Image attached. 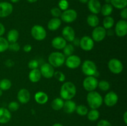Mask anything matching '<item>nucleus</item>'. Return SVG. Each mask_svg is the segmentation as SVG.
<instances>
[{
    "label": "nucleus",
    "instance_id": "nucleus-24",
    "mask_svg": "<svg viewBox=\"0 0 127 126\" xmlns=\"http://www.w3.org/2000/svg\"><path fill=\"white\" fill-rule=\"evenodd\" d=\"M42 78V74L38 69H32L29 74V79L32 83H37Z\"/></svg>",
    "mask_w": 127,
    "mask_h": 126
},
{
    "label": "nucleus",
    "instance_id": "nucleus-38",
    "mask_svg": "<svg viewBox=\"0 0 127 126\" xmlns=\"http://www.w3.org/2000/svg\"><path fill=\"white\" fill-rule=\"evenodd\" d=\"M69 7V2L67 0H60L58 2V8L61 11H65Z\"/></svg>",
    "mask_w": 127,
    "mask_h": 126
},
{
    "label": "nucleus",
    "instance_id": "nucleus-26",
    "mask_svg": "<svg viewBox=\"0 0 127 126\" xmlns=\"http://www.w3.org/2000/svg\"><path fill=\"white\" fill-rule=\"evenodd\" d=\"M99 19L97 15L94 14H91L87 17V23L90 27L95 28L97 27L99 24Z\"/></svg>",
    "mask_w": 127,
    "mask_h": 126
},
{
    "label": "nucleus",
    "instance_id": "nucleus-43",
    "mask_svg": "<svg viewBox=\"0 0 127 126\" xmlns=\"http://www.w3.org/2000/svg\"><path fill=\"white\" fill-rule=\"evenodd\" d=\"M97 126H112L111 123L107 120L102 119L98 122Z\"/></svg>",
    "mask_w": 127,
    "mask_h": 126
},
{
    "label": "nucleus",
    "instance_id": "nucleus-52",
    "mask_svg": "<svg viewBox=\"0 0 127 126\" xmlns=\"http://www.w3.org/2000/svg\"><path fill=\"white\" fill-rule=\"evenodd\" d=\"M52 126H63L62 124H60V123H55Z\"/></svg>",
    "mask_w": 127,
    "mask_h": 126
},
{
    "label": "nucleus",
    "instance_id": "nucleus-25",
    "mask_svg": "<svg viewBox=\"0 0 127 126\" xmlns=\"http://www.w3.org/2000/svg\"><path fill=\"white\" fill-rule=\"evenodd\" d=\"M19 37V33L16 29H11L7 34V40L9 43L17 42Z\"/></svg>",
    "mask_w": 127,
    "mask_h": 126
},
{
    "label": "nucleus",
    "instance_id": "nucleus-15",
    "mask_svg": "<svg viewBox=\"0 0 127 126\" xmlns=\"http://www.w3.org/2000/svg\"><path fill=\"white\" fill-rule=\"evenodd\" d=\"M39 70L42 74V77H43L45 79H51L54 75V67L49 63H44L42 64Z\"/></svg>",
    "mask_w": 127,
    "mask_h": 126
},
{
    "label": "nucleus",
    "instance_id": "nucleus-45",
    "mask_svg": "<svg viewBox=\"0 0 127 126\" xmlns=\"http://www.w3.org/2000/svg\"><path fill=\"white\" fill-rule=\"evenodd\" d=\"M32 49V46L29 44H26V45H25L23 48L24 51L26 53H29V52L31 51Z\"/></svg>",
    "mask_w": 127,
    "mask_h": 126
},
{
    "label": "nucleus",
    "instance_id": "nucleus-34",
    "mask_svg": "<svg viewBox=\"0 0 127 126\" xmlns=\"http://www.w3.org/2000/svg\"><path fill=\"white\" fill-rule=\"evenodd\" d=\"M9 43L7 39L2 37H0V53H3L7 50L9 48Z\"/></svg>",
    "mask_w": 127,
    "mask_h": 126
},
{
    "label": "nucleus",
    "instance_id": "nucleus-37",
    "mask_svg": "<svg viewBox=\"0 0 127 126\" xmlns=\"http://www.w3.org/2000/svg\"><path fill=\"white\" fill-rule=\"evenodd\" d=\"M53 77L55 78L56 80L60 82H63L66 79L65 75L63 74V72L61 71H55Z\"/></svg>",
    "mask_w": 127,
    "mask_h": 126
},
{
    "label": "nucleus",
    "instance_id": "nucleus-16",
    "mask_svg": "<svg viewBox=\"0 0 127 126\" xmlns=\"http://www.w3.org/2000/svg\"><path fill=\"white\" fill-rule=\"evenodd\" d=\"M62 37L66 42H72L73 40L76 38L75 31L71 26H66L62 30Z\"/></svg>",
    "mask_w": 127,
    "mask_h": 126
},
{
    "label": "nucleus",
    "instance_id": "nucleus-4",
    "mask_svg": "<svg viewBox=\"0 0 127 126\" xmlns=\"http://www.w3.org/2000/svg\"><path fill=\"white\" fill-rule=\"evenodd\" d=\"M82 72L87 76H94L99 75L97 65L93 61L86 60L83 62L81 67Z\"/></svg>",
    "mask_w": 127,
    "mask_h": 126
},
{
    "label": "nucleus",
    "instance_id": "nucleus-39",
    "mask_svg": "<svg viewBox=\"0 0 127 126\" xmlns=\"http://www.w3.org/2000/svg\"><path fill=\"white\" fill-rule=\"evenodd\" d=\"M19 108V105L17 101H11L8 105V110L10 112H15Z\"/></svg>",
    "mask_w": 127,
    "mask_h": 126
},
{
    "label": "nucleus",
    "instance_id": "nucleus-6",
    "mask_svg": "<svg viewBox=\"0 0 127 126\" xmlns=\"http://www.w3.org/2000/svg\"><path fill=\"white\" fill-rule=\"evenodd\" d=\"M98 82L97 79L94 76H87L83 80V87L88 92L95 91L97 88Z\"/></svg>",
    "mask_w": 127,
    "mask_h": 126
},
{
    "label": "nucleus",
    "instance_id": "nucleus-36",
    "mask_svg": "<svg viewBox=\"0 0 127 126\" xmlns=\"http://www.w3.org/2000/svg\"><path fill=\"white\" fill-rule=\"evenodd\" d=\"M97 87H99V88L102 91H106L110 89V85L109 82L107 81V80H100V82H98Z\"/></svg>",
    "mask_w": 127,
    "mask_h": 126
},
{
    "label": "nucleus",
    "instance_id": "nucleus-1",
    "mask_svg": "<svg viewBox=\"0 0 127 126\" xmlns=\"http://www.w3.org/2000/svg\"><path fill=\"white\" fill-rule=\"evenodd\" d=\"M77 92V89L75 85L71 82H66L61 86L60 98L64 100H72Z\"/></svg>",
    "mask_w": 127,
    "mask_h": 126
},
{
    "label": "nucleus",
    "instance_id": "nucleus-12",
    "mask_svg": "<svg viewBox=\"0 0 127 126\" xmlns=\"http://www.w3.org/2000/svg\"><path fill=\"white\" fill-rule=\"evenodd\" d=\"M115 33L119 37H124L127 34V22L126 20H120L115 27Z\"/></svg>",
    "mask_w": 127,
    "mask_h": 126
},
{
    "label": "nucleus",
    "instance_id": "nucleus-35",
    "mask_svg": "<svg viewBox=\"0 0 127 126\" xmlns=\"http://www.w3.org/2000/svg\"><path fill=\"white\" fill-rule=\"evenodd\" d=\"M63 54H64L65 56H69L73 54V53L74 51V46L72 44H66L65 46L64 47V48L63 49Z\"/></svg>",
    "mask_w": 127,
    "mask_h": 126
},
{
    "label": "nucleus",
    "instance_id": "nucleus-54",
    "mask_svg": "<svg viewBox=\"0 0 127 126\" xmlns=\"http://www.w3.org/2000/svg\"><path fill=\"white\" fill-rule=\"evenodd\" d=\"M105 2L106 4H110V0H105Z\"/></svg>",
    "mask_w": 127,
    "mask_h": 126
},
{
    "label": "nucleus",
    "instance_id": "nucleus-31",
    "mask_svg": "<svg viewBox=\"0 0 127 126\" xmlns=\"http://www.w3.org/2000/svg\"><path fill=\"white\" fill-rule=\"evenodd\" d=\"M88 119L90 121H96L100 116V113L97 109H91V110L88 111L87 114Z\"/></svg>",
    "mask_w": 127,
    "mask_h": 126
},
{
    "label": "nucleus",
    "instance_id": "nucleus-27",
    "mask_svg": "<svg viewBox=\"0 0 127 126\" xmlns=\"http://www.w3.org/2000/svg\"><path fill=\"white\" fill-rule=\"evenodd\" d=\"M64 102V100L62 98H56L51 103V106L55 111H59L63 109Z\"/></svg>",
    "mask_w": 127,
    "mask_h": 126
},
{
    "label": "nucleus",
    "instance_id": "nucleus-14",
    "mask_svg": "<svg viewBox=\"0 0 127 126\" xmlns=\"http://www.w3.org/2000/svg\"><path fill=\"white\" fill-rule=\"evenodd\" d=\"M13 11V6L12 4L6 1L0 2V18H5L8 17Z\"/></svg>",
    "mask_w": 127,
    "mask_h": 126
},
{
    "label": "nucleus",
    "instance_id": "nucleus-32",
    "mask_svg": "<svg viewBox=\"0 0 127 126\" xmlns=\"http://www.w3.org/2000/svg\"><path fill=\"white\" fill-rule=\"evenodd\" d=\"M12 83L7 79H3L0 80V89L2 91H6L11 88Z\"/></svg>",
    "mask_w": 127,
    "mask_h": 126
},
{
    "label": "nucleus",
    "instance_id": "nucleus-5",
    "mask_svg": "<svg viewBox=\"0 0 127 126\" xmlns=\"http://www.w3.org/2000/svg\"><path fill=\"white\" fill-rule=\"evenodd\" d=\"M32 37L37 41H42L47 37V31L43 27L40 25H35L31 30Z\"/></svg>",
    "mask_w": 127,
    "mask_h": 126
},
{
    "label": "nucleus",
    "instance_id": "nucleus-51",
    "mask_svg": "<svg viewBox=\"0 0 127 126\" xmlns=\"http://www.w3.org/2000/svg\"><path fill=\"white\" fill-rule=\"evenodd\" d=\"M29 2H31V3H33V2H37L38 0H27Z\"/></svg>",
    "mask_w": 127,
    "mask_h": 126
},
{
    "label": "nucleus",
    "instance_id": "nucleus-29",
    "mask_svg": "<svg viewBox=\"0 0 127 126\" xmlns=\"http://www.w3.org/2000/svg\"><path fill=\"white\" fill-rule=\"evenodd\" d=\"M113 9L114 7L112 6L110 4H106L103 5L101 7V9H100V12L102 15L104 16V17L106 16H110L112 14L113 12Z\"/></svg>",
    "mask_w": 127,
    "mask_h": 126
},
{
    "label": "nucleus",
    "instance_id": "nucleus-20",
    "mask_svg": "<svg viewBox=\"0 0 127 126\" xmlns=\"http://www.w3.org/2000/svg\"><path fill=\"white\" fill-rule=\"evenodd\" d=\"M11 119V113L8 109L0 107V124H6Z\"/></svg>",
    "mask_w": 127,
    "mask_h": 126
},
{
    "label": "nucleus",
    "instance_id": "nucleus-47",
    "mask_svg": "<svg viewBox=\"0 0 127 126\" xmlns=\"http://www.w3.org/2000/svg\"><path fill=\"white\" fill-rule=\"evenodd\" d=\"M14 61H12L10 60V59H9V60H7L6 61V62L5 63V64H6V66L9 67H12V65H14Z\"/></svg>",
    "mask_w": 127,
    "mask_h": 126
},
{
    "label": "nucleus",
    "instance_id": "nucleus-3",
    "mask_svg": "<svg viewBox=\"0 0 127 126\" xmlns=\"http://www.w3.org/2000/svg\"><path fill=\"white\" fill-rule=\"evenodd\" d=\"M66 57L63 53L58 51L52 52L48 56V63L53 67H59L63 65L65 62Z\"/></svg>",
    "mask_w": 127,
    "mask_h": 126
},
{
    "label": "nucleus",
    "instance_id": "nucleus-49",
    "mask_svg": "<svg viewBox=\"0 0 127 126\" xmlns=\"http://www.w3.org/2000/svg\"><path fill=\"white\" fill-rule=\"evenodd\" d=\"M123 119L125 124H127V111H125L123 115Z\"/></svg>",
    "mask_w": 127,
    "mask_h": 126
},
{
    "label": "nucleus",
    "instance_id": "nucleus-40",
    "mask_svg": "<svg viewBox=\"0 0 127 126\" xmlns=\"http://www.w3.org/2000/svg\"><path fill=\"white\" fill-rule=\"evenodd\" d=\"M50 13L52 16L53 17H56V18H59L60 17L61 15H62V11H61L58 7H53L50 10Z\"/></svg>",
    "mask_w": 127,
    "mask_h": 126
},
{
    "label": "nucleus",
    "instance_id": "nucleus-53",
    "mask_svg": "<svg viewBox=\"0 0 127 126\" xmlns=\"http://www.w3.org/2000/svg\"><path fill=\"white\" fill-rule=\"evenodd\" d=\"M10 1H11V2H12V3H17V2H18L20 0H10Z\"/></svg>",
    "mask_w": 127,
    "mask_h": 126
},
{
    "label": "nucleus",
    "instance_id": "nucleus-21",
    "mask_svg": "<svg viewBox=\"0 0 127 126\" xmlns=\"http://www.w3.org/2000/svg\"><path fill=\"white\" fill-rule=\"evenodd\" d=\"M62 25V20L60 18L53 17L48 22L47 27L50 31H56Z\"/></svg>",
    "mask_w": 127,
    "mask_h": 126
},
{
    "label": "nucleus",
    "instance_id": "nucleus-30",
    "mask_svg": "<svg viewBox=\"0 0 127 126\" xmlns=\"http://www.w3.org/2000/svg\"><path fill=\"white\" fill-rule=\"evenodd\" d=\"M115 23L114 18L111 16H106L103 20V27L105 30L110 29L113 27Z\"/></svg>",
    "mask_w": 127,
    "mask_h": 126
},
{
    "label": "nucleus",
    "instance_id": "nucleus-42",
    "mask_svg": "<svg viewBox=\"0 0 127 126\" xmlns=\"http://www.w3.org/2000/svg\"><path fill=\"white\" fill-rule=\"evenodd\" d=\"M20 48H21V46H20V45L17 43V42L9 43V44L8 49L11 51H18L20 50Z\"/></svg>",
    "mask_w": 127,
    "mask_h": 126
},
{
    "label": "nucleus",
    "instance_id": "nucleus-22",
    "mask_svg": "<svg viewBox=\"0 0 127 126\" xmlns=\"http://www.w3.org/2000/svg\"><path fill=\"white\" fill-rule=\"evenodd\" d=\"M76 104L72 100H66L64 102L63 109L64 112L67 114H72L75 111Z\"/></svg>",
    "mask_w": 127,
    "mask_h": 126
},
{
    "label": "nucleus",
    "instance_id": "nucleus-18",
    "mask_svg": "<svg viewBox=\"0 0 127 126\" xmlns=\"http://www.w3.org/2000/svg\"><path fill=\"white\" fill-rule=\"evenodd\" d=\"M87 4L88 9L92 14L97 15L100 13L102 5L99 0H89Z\"/></svg>",
    "mask_w": 127,
    "mask_h": 126
},
{
    "label": "nucleus",
    "instance_id": "nucleus-33",
    "mask_svg": "<svg viewBox=\"0 0 127 126\" xmlns=\"http://www.w3.org/2000/svg\"><path fill=\"white\" fill-rule=\"evenodd\" d=\"M75 111L76 112V113L78 114V115H79V116H86L89 111H88V107H87L85 105H78V106H76Z\"/></svg>",
    "mask_w": 127,
    "mask_h": 126
},
{
    "label": "nucleus",
    "instance_id": "nucleus-9",
    "mask_svg": "<svg viewBox=\"0 0 127 126\" xmlns=\"http://www.w3.org/2000/svg\"><path fill=\"white\" fill-rule=\"evenodd\" d=\"M107 35V30L101 26H97L93 29L91 34L92 39L94 42H100L104 40Z\"/></svg>",
    "mask_w": 127,
    "mask_h": 126
},
{
    "label": "nucleus",
    "instance_id": "nucleus-2",
    "mask_svg": "<svg viewBox=\"0 0 127 126\" xmlns=\"http://www.w3.org/2000/svg\"><path fill=\"white\" fill-rule=\"evenodd\" d=\"M87 102L89 107L97 109L102 105L103 98L97 91H90L87 95Z\"/></svg>",
    "mask_w": 127,
    "mask_h": 126
},
{
    "label": "nucleus",
    "instance_id": "nucleus-55",
    "mask_svg": "<svg viewBox=\"0 0 127 126\" xmlns=\"http://www.w3.org/2000/svg\"><path fill=\"white\" fill-rule=\"evenodd\" d=\"M2 95V90L0 89V97Z\"/></svg>",
    "mask_w": 127,
    "mask_h": 126
},
{
    "label": "nucleus",
    "instance_id": "nucleus-8",
    "mask_svg": "<svg viewBox=\"0 0 127 126\" xmlns=\"http://www.w3.org/2000/svg\"><path fill=\"white\" fill-rule=\"evenodd\" d=\"M78 17V13L73 9H68L63 11L60 16L61 20L65 23H71L75 21Z\"/></svg>",
    "mask_w": 127,
    "mask_h": 126
},
{
    "label": "nucleus",
    "instance_id": "nucleus-46",
    "mask_svg": "<svg viewBox=\"0 0 127 126\" xmlns=\"http://www.w3.org/2000/svg\"><path fill=\"white\" fill-rule=\"evenodd\" d=\"M6 32V28L4 25L0 22V37H2Z\"/></svg>",
    "mask_w": 127,
    "mask_h": 126
},
{
    "label": "nucleus",
    "instance_id": "nucleus-10",
    "mask_svg": "<svg viewBox=\"0 0 127 126\" xmlns=\"http://www.w3.org/2000/svg\"><path fill=\"white\" fill-rule=\"evenodd\" d=\"M64 64L66 67L70 69H76L79 67L81 64V59L80 57L75 54H72L67 57L65 59Z\"/></svg>",
    "mask_w": 127,
    "mask_h": 126
},
{
    "label": "nucleus",
    "instance_id": "nucleus-41",
    "mask_svg": "<svg viewBox=\"0 0 127 126\" xmlns=\"http://www.w3.org/2000/svg\"><path fill=\"white\" fill-rule=\"evenodd\" d=\"M28 67L30 69H31V70H32V69H38V61L36 60V59H32V60H31L28 63Z\"/></svg>",
    "mask_w": 127,
    "mask_h": 126
},
{
    "label": "nucleus",
    "instance_id": "nucleus-44",
    "mask_svg": "<svg viewBox=\"0 0 127 126\" xmlns=\"http://www.w3.org/2000/svg\"><path fill=\"white\" fill-rule=\"evenodd\" d=\"M120 17L123 20H126L127 19V8L123 9H121V12H120Z\"/></svg>",
    "mask_w": 127,
    "mask_h": 126
},
{
    "label": "nucleus",
    "instance_id": "nucleus-19",
    "mask_svg": "<svg viewBox=\"0 0 127 126\" xmlns=\"http://www.w3.org/2000/svg\"><path fill=\"white\" fill-rule=\"evenodd\" d=\"M67 44V42L62 37H56L53 38L52 41V46L55 49L61 50L64 48L66 44Z\"/></svg>",
    "mask_w": 127,
    "mask_h": 126
},
{
    "label": "nucleus",
    "instance_id": "nucleus-50",
    "mask_svg": "<svg viewBox=\"0 0 127 126\" xmlns=\"http://www.w3.org/2000/svg\"><path fill=\"white\" fill-rule=\"evenodd\" d=\"M79 2H81V3H83V4H87L88 3V2L89 1V0H79Z\"/></svg>",
    "mask_w": 127,
    "mask_h": 126
},
{
    "label": "nucleus",
    "instance_id": "nucleus-28",
    "mask_svg": "<svg viewBox=\"0 0 127 126\" xmlns=\"http://www.w3.org/2000/svg\"><path fill=\"white\" fill-rule=\"evenodd\" d=\"M110 4L118 9H123L127 7V0H110Z\"/></svg>",
    "mask_w": 127,
    "mask_h": 126
},
{
    "label": "nucleus",
    "instance_id": "nucleus-23",
    "mask_svg": "<svg viewBox=\"0 0 127 126\" xmlns=\"http://www.w3.org/2000/svg\"><path fill=\"white\" fill-rule=\"evenodd\" d=\"M34 99L36 102L39 105H45L48 100V96L43 91H38L35 94Z\"/></svg>",
    "mask_w": 127,
    "mask_h": 126
},
{
    "label": "nucleus",
    "instance_id": "nucleus-17",
    "mask_svg": "<svg viewBox=\"0 0 127 126\" xmlns=\"http://www.w3.org/2000/svg\"><path fill=\"white\" fill-rule=\"evenodd\" d=\"M17 98L21 104H27L31 100V93L27 89L22 88L17 93Z\"/></svg>",
    "mask_w": 127,
    "mask_h": 126
},
{
    "label": "nucleus",
    "instance_id": "nucleus-11",
    "mask_svg": "<svg viewBox=\"0 0 127 126\" xmlns=\"http://www.w3.org/2000/svg\"><path fill=\"white\" fill-rule=\"evenodd\" d=\"M79 46L85 51L92 50L94 46V42L91 37L89 36H84L79 39Z\"/></svg>",
    "mask_w": 127,
    "mask_h": 126
},
{
    "label": "nucleus",
    "instance_id": "nucleus-7",
    "mask_svg": "<svg viewBox=\"0 0 127 126\" xmlns=\"http://www.w3.org/2000/svg\"><path fill=\"white\" fill-rule=\"evenodd\" d=\"M108 67L114 74H119L124 70V65L119 59L112 58L108 63Z\"/></svg>",
    "mask_w": 127,
    "mask_h": 126
},
{
    "label": "nucleus",
    "instance_id": "nucleus-13",
    "mask_svg": "<svg viewBox=\"0 0 127 126\" xmlns=\"http://www.w3.org/2000/svg\"><path fill=\"white\" fill-rule=\"evenodd\" d=\"M119 101V96L114 91H109L106 94L103 99V102L108 107L115 106Z\"/></svg>",
    "mask_w": 127,
    "mask_h": 126
},
{
    "label": "nucleus",
    "instance_id": "nucleus-48",
    "mask_svg": "<svg viewBox=\"0 0 127 126\" xmlns=\"http://www.w3.org/2000/svg\"><path fill=\"white\" fill-rule=\"evenodd\" d=\"M72 42H73V44L76 46L79 45V39H78L77 38H75Z\"/></svg>",
    "mask_w": 127,
    "mask_h": 126
}]
</instances>
